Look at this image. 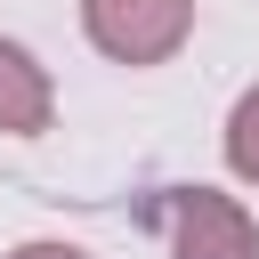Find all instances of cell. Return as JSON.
Instances as JSON below:
<instances>
[{
  "instance_id": "cell-5",
  "label": "cell",
  "mask_w": 259,
  "mask_h": 259,
  "mask_svg": "<svg viewBox=\"0 0 259 259\" xmlns=\"http://www.w3.org/2000/svg\"><path fill=\"white\" fill-rule=\"evenodd\" d=\"M0 259H89V251H81V243H49V235H40V243H16V251H0Z\"/></svg>"
},
{
  "instance_id": "cell-4",
  "label": "cell",
  "mask_w": 259,
  "mask_h": 259,
  "mask_svg": "<svg viewBox=\"0 0 259 259\" xmlns=\"http://www.w3.org/2000/svg\"><path fill=\"white\" fill-rule=\"evenodd\" d=\"M219 146H227V170L243 178V186H259V81L227 105V130H219Z\"/></svg>"
},
{
  "instance_id": "cell-3",
  "label": "cell",
  "mask_w": 259,
  "mask_h": 259,
  "mask_svg": "<svg viewBox=\"0 0 259 259\" xmlns=\"http://www.w3.org/2000/svg\"><path fill=\"white\" fill-rule=\"evenodd\" d=\"M49 121H57V81H49V65H40L24 40L0 32V138H40Z\"/></svg>"
},
{
  "instance_id": "cell-1",
  "label": "cell",
  "mask_w": 259,
  "mask_h": 259,
  "mask_svg": "<svg viewBox=\"0 0 259 259\" xmlns=\"http://www.w3.org/2000/svg\"><path fill=\"white\" fill-rule=\"evenodd\" d=\"M81 32L113 65H170L194 32V0H81Z\"/></svg>"
},
{
  "instance_id": "cell-2",
  "label": "cell",
  "mask_w": 259,
  "mask_h": 259,
  "mask_svg": "<svg viewBox=\"0 0 259 259\" xmlns=\"http://www.w3.org/2000/svg\"><path fill=\"white\" fill-rule=\"evenodd\" d=\"M162 235H170V259H259V219L227 186H170Z\"/></svg>"
}]
</instances>
